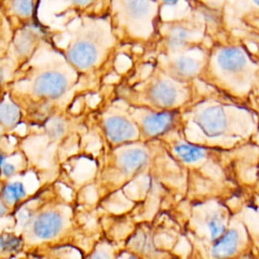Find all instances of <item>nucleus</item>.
<instances>
[{
	"label": "nucleus",
	"instance_id": "obj_14",
	"mask_svg": "<svg viewBox=\"0 0 259 259\" xmlns=\"http://www.w3.org/2000/svg\"><path fill=\"white\" fill-rule=\"evenodd\" d=\"M34 0H10V13L18 18H29L33 12Z\"/></svg>",
	"mask_w": 259,
	"mask_h": 259
},
{
	"label": "nucleus",
	"instance_id": "obj_7",
	"mask_svg": "<svg viewBox=\"0 0 259 259\" xmlns=\"http://www.w3.org/2000/svg\"><path fill=\"white\" fill-rule=\"evenodd\" d=\"M41 44L40 30L33 25H25L17 30L11 40V46L8 51L7 70L17 69L15 65L23 66L35 53Z\"/></svg>",
	"mask_w": 259,
	"mask_h": 259
},
{
	"label": "nucleus",
	"instance_id": "obj_15",
	"mask_svg": "<svg viewBox=\"0 0 259 259\" xmlns=\"http://www.w3.org/2000/svg\"><path fill=\"white\" fill-rule=\"evenodd\" d=\"M19 109L11 102L3 100L1 104V122L5 126L14 125L19 118Z\"/></svg>",
	"mask_w": 259,
	"mask_h": 259
},
{
	"label": "nucleus",
	"instance_id": "obj_4",
	"mask_svg": "<svg viewBox=\"0 0 259 259\" xmlns=\"http://www.w3.org/2000/svg\"><path fill=\"white\" fill-rule=\"evenodd\" d=\"M186 82L179 81L158 66L148 77L140 92L151 105L168 109L176 106L186 95Z\"/></svg>",
	"mask_w": 259,
	"mask_h": 259
},
{
	"label": "nucleus",
	"instance_id": "obj_23",
	"mask_svg": "<svg viewBox=\"0 0 259 259\" xmlns=\"http://www.w3.org/2000/svg\"><path fill=\"white\" fill-rule=\"evenodd\" d=\"M90 259H107V257L104 256L103 254H100V255L95 254V255H92V256L90 257Z\"/></svg>",
	"mask_w": 259,
	"mask_h": 259
},
{
	"label": "nucleus",
	"instance_id": "obj_25",
	"mask_svg": "<svg viewBox=\"0 0 259 259\" xmlns=\"http://www.w3.org/2000/svg\"><path fill=\"white\" fill-rule=\"evenodd\" d=\"M127 259H140V258H139V257H137V256H134V255H133V256H130Z\"/></svg>",
	"mask_w": 259,
	"mask_h": 259
},
{
	"label": "nucleus",
	"instance_id": "obj_18",
	"mask_svg": "<svg viewBox=\"0 0 259 259\" xmlns=\"http://www.w3.org/2000/svg\"><path fill=\"white\" fill-rule=\"evenodd\" d=\"M21 247V239L10 233H3L1 235V251L16 252Z\"/></svg>",
	"mask_w": 259,
	"mask_h": 259
},
{
	"label": "nucleus",
	"instance_id": "obj_9",
	"mask_svg": "<svg viewBox=\"0 0 259 259\" xmlns=\"http://www.w3.org/2000/svg\"><path fill=\"white\" fill-rule=\"evenodd\" d=\"M176 117V111H149L141 119V130L148 137L159 136L170 130Z\"/></svg>",
	"mask_w": 259,
	"mask_h": 259
},
{
	"label": "nucleus",
	"instance_id": "obj_6",
	"mask_svg": "<svg viewBox=\"0 0 259 259\" xmlns=\"http://www.w3.org/2000/svg\"><path fill=\"white\" fill-rule=\"evenodd\" d=\"M200 33L199 25L188 18L169 22L162 31V54L178 53L196 47Z\"/></svg>",
	"mask_w": 259,
	"mask_h": 259
},
{
	"label": "nucleus",
	"instance_id": "obj_2",
	"mask_svg": "<svg viewBox=\"0 0 259 259\" xmlns=\"http://www.w3.org/2000/svg\"><path fill=\"white\" fill-rule=\"evenodd\" d=\"M63 54L80 73L98 69L113 50L116 38L112 24L106 17L83 16L68 31Z\"/></svg>",
	"mask_w": 259,
	"mask_h": 259
},
{
	"label": "nucleus",
	"instance_id": "obj_5",
	"mask_svg": "<svg viewBox=\"0 0 259 259\" xmlns=\"http://www.w3.org/2000/svg\"><path fill=\"white\" fill-rule=\"evenodd\" d=\"M161 57L158 67L179 81H189L200 74L203 68L202 55L196 47L178 53L162 54Z\"/></svg>",
	"mask_w": 259,
	"mask_h": 259
},
{
	"label": "nucleus",
	"instance_id": "obj_12",
	"mask_svg": "<svg viewBox=\"0 0 259 259\" xmlns=\"http://www.w3.org/2000/svg\"><path fill=\"white\" fill-rule=\"evenodd\" d=\"M174 151L177 156L187 163L197 162L207 156L208 149L200 146L189 145L185 143H179L174 147Z\"/></svg>",
	"mask_w": 259,
	"mask_h": 259
},
{
	"label": "nucleus",
	"instance_id": "obj_26",
	"mask_svg": "<svg viewBox=\"0 0 259 259\" xmlns=\"http://www.w3.org/2000/svg\"><path fill=\"white\" fill-rule=\"evenodd\" d=\"M252 1H253V2H254V3L259 7V0H252Z\"/></svg>",
	"mask_w": 259,
	"mask_h": 259
},
{
	"label": "nucleus",
	"instance_id": "obj_11",
	"mask_svg": "<svg viewBox=\"0 0 259 259\" xmlns=\"http://www.w3.org/2000/svg\"><path fill=\"white\" fill-rule=\"evenodd\" d=\"M63 227V219L60 213L54 210L45 211L33 222L32 231L36 238L47 240L52 239Z\"/></svg>",
	"mask_w": 259,
	"mask_h": 259
},
{
	"label": "nucleus",
	"instance_id": "obj_1",
	"mask_svg": "<svg viewBox=\"0 0 259 259\" xmlns=\"http://www.w3.org/2000/svg\"><path fill=\"white\" fill-rule=\"evenodd\" d=\"M16 83H24L27 91L40 100H56L75 84L78 71L65 55L41 42L33 56L24 64Z\"/></svg>",
	"mask_w": 259,
	"mask_h": 259
},
{
	"label": "nucleus",
	"instance_id": "obj_3",
	"mask_svg": "<svg viewBox=\"0 0 259 259\" xmlns=\"http://www.w3.org/2000/svg\"><path fill=\"white\" fill-rule=\"evenodd\" d=\"M113 18L119 28L134 39H148L155 31L158 0H111Z\"/></svg>",
	"mask_w": 259,
	"mask_h": 259
},
{
	"label": "nucleus",
	"instance_id": "obj_17",
	"mask_svg": "<svg viewBox=\"0 0 259 259\" xmlns=\"http://www.w3.org/2000/svg\"><path fill=\"white\" fill-rule=\"evenodd\" d=\"M245 206L250 208L259 220V182H255L245 191Z\"/></svg>",
	"mask_w": 259,
	"mask_h": 259
},
{
	"label": "nucleus",
	"instance_id": "obj_19",
	"mask_svg": "<svg viewBox=\"0 0 259 259\" xmlns=\"http://www.w3.org/2000/svg\"><path fill=\"white\" fill-rule=\"evenodd\" d=\"M98 0H57V3L65 9H75L81 10L92 7Z\"/></svg>",
	"mask_w": 259,
	"mask_h": 259
},
{
	"label": "nucleus",
	"instance_id": "obj_8",
	"mask_svg": "<svg viewBox=\"0 0 259 259\" xmlns=\"http://www.w3.org/2000/svg\"><path fill=\"white\" fill-rule=\"evenodd\" d=\"M214 65L222 74L235 75L246 68L247 58L241 49L225 48L215 54Z\"/></svg>",
	"mask_w": 259,
	"mask_h": 259
},
{
	"label": "nucleus",
	"instance_id": "obj_21",
	"mask_svg": "<svg viewBox=\"0 0 259 259\" xmlns=\"http://www.w3.org/2000/svg\"><path fill=\"white\" fill-rule=\"evenodd\" d=\"M251 233H252V240H253V247L255 250V254L257 259H259V233L254 232L253 230H251Z\"/></svg>",
	"mask_w": 259,
	"mask_h": 259
},
{
	"label": "nucleus",
	"instance_id": "obj_10",
	"mask_svg": "<svg viewBox=\"0 0 259 259\" xmlns=\"http://www.w3.org/2000/svg\"><path fill=\"white\" fill-rule=\"evenodd\" d=\"M104 130L108 140L112 143H122L134 139L137 135L133 122L122 115H111L104 121Z\"/></svg>",
	"mask_w": 259,
	"mask_h": 259
},
{
	"label": "nucleus",
	"instance_id": "obj_20",
	"mask_svg": "<svg viewBox=\"0 0 259 259\" xmlns=\"http://www.w3.org/2000/svg\"><path fill=\"white\" fill-rule=\"evenodd\" d=\"M15 172V167L9 163L2 162V174L4 176H11Z\"/></svg>",
	"mask_w": 259,
	"mask_h": 259
},
{
	"label": "nucleus",
	"instance_id": "obj_24",
	"mask_svg": "<svg viewBox=\"0 0 259 259\" xmlns=\"http://www.w3.org/2000/svg\"><path fill=\"white\" fill-rule=\"evenodd\" d=\"M256 176H257V179H258V182H259V161L256 164Z\"/></svg>",
	"mask_w": 259,
	"mask_h": 259
},
{
	"label": "nucleus",
	"instance_id": "obj_16",
	"mask_svg": "<svg viewBox=\"0 0 259 259\" xmlns=\"http://www.w3.org/2000/svg\"><path fill=\"white\" fill-rule=\"evenodd\" d=\"M25 195L24 186L19 182L8 183L2 188V201L13 203Z\"/></svg>",
	"mask_w": 259,
	"mask_h": 259
},
{
	"label": "nucleus",
	"instance_id": "obj_13",
	"mask_svg": "<svg viewBox=\"0 0 259 259\" xmlns=\"http://www.w3.org/2000/svg\"><path fill=\"white\" fill-rule=\"evenodd\" d=\"M148 160L147 153L141 149H133L121 155L120 164L126 172H135L142 168Z\"/></svg>",
	"mask_w": 259,
	"mask_h": 259
},
{
	"label": "nucleus",
	"instance_id": "obj_22",
	"mask_svg": "<svg viewBox=\"0 0 259 259\" xmlns=\"http://www.w3.org/2000/svg\"><path fill=\"white\" fill-rule=\"evenodd\" d=\"M160 1L165 5H174V4L178 3V1H180V0H160Z\"/></svg>",
	"mask_w": 259,
	"mask_h": 259
}]
</instances>
